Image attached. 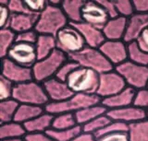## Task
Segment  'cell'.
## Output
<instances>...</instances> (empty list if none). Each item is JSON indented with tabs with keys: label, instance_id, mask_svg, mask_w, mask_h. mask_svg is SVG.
I'll return each mask as SVG.
<instances>
[{
	"label": "cell",
	"instance_id": "cell-1",
	"mask_svg": "<svg viewBox=\"0 0 148 141\" xmlns=\"http://www.w3.org/2000/svg\"><path fill=\"white\" fill-rule=\"evenodd\" d=\"M69 24L61 7L54 6L48 3L45 9L38 16L35 31L38 34L56 36L58 31Z\"/></svg>",
	"mask_w": 148,
	"mask_h": 141
},
{
	"label": "cell",
	"instance_id": "cell-2",
	"mask_svg": "<svg viewBox=\"0 0 148 141\" xmlns=\"http://www.w3.org/2000/svg\"><path fill=\"white\" fill-rule=\"evenodd\" d=\"M12 99L20 104H30L44 108L50 102L43 84L35 80L15 85Z\"/></svg>",
	"mask_w": 148,
	"mask_h": 141
},
{
	"label": "cell",
	"instance_id": "cell-3",
	"mask_svg": "<svg viewBox=\"0 0 148 141\" xmlns=\"http://www.w3.org/2000/svg\"><path fill=\"white\" fill-rule=\"evenodd\" d=\"M99 76L97 72L79 66L69 76L66 83L74 94H95L98 89Z\"/></svg>",
	"mask_w": 148,
	"mask_h": 141
},
{
	"label": "cell",
	"instance_id": "cell-4",
	"mask_svg": "<svg viewBox=\"0 0 148 141\" xmlns=\"http://www.w3.org/2000/svg\"><path fill=\"white\" fill-rule=\"evenodd\" d=\"M102 99L95 94H74L69 99L60 102H49L45 111L56 115L59 113H75L83 108L101 103Z\"/></svg>",
	"mask_w": 148,
	"mask_h": 141
},
{
	"label": "cell",
	"instance_id": "cell-5",
	"mask_svg": "<svg viewBox=\"0 0 148 141\" xmlns=\"http://www.w3.org/2000/svg\"><path fill=\"white\" fill-rule=\"evenodd\" d=\"M68 60L69 56L66 54L56 49L50 56L40 59L32 67L34 80L39 83H44L45 81L55 78L59 68Z\"/></svg>",
	"mask_w": 148,
	"mask_h": 141
},
{
	"label": "cell",
	"instance_id": "cell-6",
	"mask_svg": "<svg viewBox=\"0 0 148 141\" xmlns=\"http://www.w3.org/2000/svg\"><path fill=\"white\" fill-rule=\"evenodd\" d=\"M69 59L76 62L80 66L89 68L98 74H103L114 69L112 64L106 58L99 49L85 46L82 51L69 56Z\"/></svg>",
	"mask_w": 148,
	"mask_h": 141
},
{
	"label": "cell",
	"instance_id": "cell-7",
	"mask_svg": "<svg viewBox=\"0 0 148 141\" xmlns=\"http://www.w3.org/2000/svg\"><path fill=\"white\" fill-rule=\"evenodd\" d=\"M115 70L123 78L127 87L135 90L148 87V66L137 65L127 60L116 66Z\"/></svg>",
	"mask_w": 148,
	"mask_h": 141
},
{
	"label": "cell",
	"instance_id": "cell-8",
	"mask_svg": "<svg viewBox=\"0 0 148 141\" xmlns=\"http://www.w3.org/2000/svg\"><path fill=\"white\" fill-rule=\"evenodd\" d=\"M55 37L57 41V48L68 56L82 51L86 46L80 31L71 23L60 30Z\"/></svg>",
	"mask_w": 148,
	"mask_h": 141
},
{
	"label": "cell",
	"instance_id": "cell-9",
	"mask_svg": "<svg viewBox=\"0 0 148 141\" xmlns=\"http://www.w3.org/2000/svg\"><path fill=\"white\" fill-rule=\"evenodd\" d=\"M127 87L123 78L115 69L100 74L96 95L101 99L118 94Z\"/></svg>",
	"mask_w": 148,
	"mask_h": 141
},
{
	"label": "cell",
	"instance_id": "cell-10",
	"mask_svg": "<svg viewBox=\"0 0 148 141\" xmlns=\"http://www.w3.org/2000/svg\"><path fill=\"white\" fill-rule=\"evenodd\" d=\"M7 58L18 65L32 68L38 61L35 44L17 42L8 53Z\"/></svg>",
	"mask_w": 148,
	"mask_h": 141
},
{
	"label": "cell",
	"instance_id": "cell-11",
	"mask_svg": "<svg viewBox=\"0 0 148 141\" xmlns=\"http://www.w3.org/2000/svg\"><path fill=\"white\" fill-rule=\"evenodd\" d=\"M109 16L98 1H85L82 8V21L102 30Z\"/></svg>",
	"mask_w": 148,
	"mask_h": 141
},
{
	"label": "cell",
	"instance_id": "cell-12",
	"mask_svg": "<svg viewBox=\"0 0 148 141\" xmlns=\"http://www.w3.org/2000/svg\"><path fill=\"white\" fill-rule=\"evenodd\" d=\"M1 76L15 85L34 80L32 68L18 65L7 57L2 59Z\"/></svg>",
	"mask_w": 148,
	"mask_h": 141
},
{
	"label": "cell",
	"instance_id": "cell-13",
	"mask_svg": "<svg viewBox=\"0 0 148 141\" xmlns=\"http://www.w3.org/2000/svg\"><path fill=\"white\" fill-rule=\"evenodd\" d=\"M99 50L115 67L128 60V44L124 41L106 40Z\"/></svg>",
	"mask_w": 148,
	"mask_h": 141
},
{
	"label": "cell",
	"instance_id": "cell-14",
	"mask_svg": "<svg viewBox=\"0 0 148 141\" xmlns=\"http://www.w3.org/2000/svg\"><path fill=\"white\" fill-rule=\"evenodd\" d=\"M106 115L112 121L123 123V124L130 125L133 123L146 119L147 112L145 109H142L133 104V105L128 107L108 110L106 113Z\"/></svg>",
	"mask_w": 148,
	"mask_h": 141
},
{
	"label": "cell",
	"instance_id": "cell-15",
	"mask_svg": "<svg viewBox=\"0 0 148 141\" xmlns=\"http://www.w3.org/2000/svg\"><path fill=\"white\" fill-rule=\"evenodd\" d=\"M42 84L50 100V102H64L74 95L68 87L67 83L65 81L58 79L57 78L48 79Z\"/></svg>",
	"mask_w": 148,
	"mask_h": 141
},
{
	"label": "cell",
	"instance_id": "cell-16",
	"mask_svg": "<svg viewBox=\"0 0 148 141\" xmlns=\"http://www.w3.org/2000/svg\"><path fill=\"white\" fill-rule=\"evenodd\" d=\"M148 27V14H142V13H134L130 17L127 21L126 33H125L123 41L126 43L136 42Z\"/></svg>",
	"mask_w": 148,
	"mask_h": 141
},
{
	"label": "cell",
	"instance_id": "cell-17",
	"mask_svg": "<svg viewBox=\"0 0 148 141\" xmlns=\"http://www.w3.org/2000/svg\"><path fill=\"white\" fill-rule=\"evenodd\" d=\"M80 31L83 40H84L86 46L92 48L99 49L100 46L106 42V38L102 30L95 28L85 22H78V23H71Z\"/></svg>",
	"mask_w": 148,
	"mask_h": 141
},
{
	"label": "cell",
	"instance_id": "cell-18",
	"mask_svg": "<svg viewBox=\"0 0 148 141\" xmlns=\"http://www.w3.org/2000/svg\"><path fill=\"white\" fill-rule=\"evenodd\" d=\"M136 92L137 90L132 88L126 87L118 94H115L108 98L102 99L101 103L108 109V111L133 105Z\"/></svg>",
	"mask_w": 148,
	"mask_h": 141
},
{
	"label": "cell",
	"instance_id": "cell-19",
	"mask_svg": "<svg viewBox=\"0 0 148 141\" xmlns=\"http://www.w3.org/2000/svg\"><path fill=\"white\" fill-rule=\"evenodd\" d=\"M128 19L123 17H116L109 19L102 29L106 40L108 41H123L126 33Z\"/></svg>",
	"mask_w": 148,
	"mask_h": 141
},
{
	"label": "cell",
	"instance_id": "cell-20",
	"mask_svg": "<svg viewBox=\"0 0 148 141\" xmlns=\"http://www.w3.org/2000/svg\"><path fill=\"white\" fill-rule=\"evenodd\" d=\"M38 15L34 14H12L8 27L14 33L18 34L35 29Z\"/></svg>",
	"mask_w": 148,
	"mask_h": 141
},
{
	"label": "cell",
	"instance_id": "cell-21",
	"mask_svg": "<svg viewBox=\"0 0 148 141\" xmlns=\"http://www.w3.org/2000/svg\"><path fill=\"white\" fill-rule=\"evenodd\" d=\"M53 118V115L45 112L41 115L35 117L34 119L25 123L23 125H24L27 134L45 133V132H47L49 129L52 128Z\"/></svg>",
	"mask_w": 148,
	"mask_h": 141
},
{
	"label": "cell",
	"instance_id": "cell-22",
	"mask_svg": "<svg viewBox=\"0 0 148 141\" xmlns=\"http://www.w3.org/2000/svg\"><path fill=\"white\" fill-rule=\"evenodd\" d=\"M106 113H108V109L102 103H98L78 111L77 113H75V117L78 125L82 126L92 120L95 119V118L106 115Z\"/></svg>",
	"mask_w": 148,
	"mask_h": 141
},
{
	"label": "cell",
	"instance_id": "cell-23",
	"mask_svg": "<svg viewBox=\"0 0 148 141\" xmlns=\"http://www.w3.org/2000/svg\"><path fill=\"white\" fill-rule=\"evenodd\" d=\"M45 112L44 107L30 105V104H20L14 117V121L24 125L25 123L34 119L35 117L41 115Z\"/></svg>",
	"mask_w": 148,
	"mask_h": 141
},
{
	"label": "cell",
	"instance_id": "cell-24",
	"mask_svg": "<svg viewBox=\"0 0 148 141\" xmlns=\"http://www.w3.org/2000/svg\"><path fill=\"white\" fill-rule=\"evenodd\" d=\"M85 1L81 0H66L62 1L61 9L66 15L69 23L82 22V8Z\"/></svg>",
	"mask_w": 148,
	"mask_h": 141
},
{
	"label": "cell",
	"instance_id": "cell-25",
	"mask_svg": "<svg viewBox=\"0 0 148 141\" xmlns=\"http://www.w3.org/2000/svg\"><path fill=\"white\" fill-rule=\"evenodd\" d=\"M35 48L38 60L47 57L56 49H58L56 37L52 35L39 34L38 40L35 43Z\"/></svg>",
	"mask_w": 148,
	"mask_h": 141
},
{
	"label": "cell",
	"instance_id": "cell-26",
	"mask_svg": "<svg viewBox=\"0 0 148 141\" xmlns=\"http://www.w3.org/2000/svg\"><path fill=\"white\" fill-rule=\"evenodd\" d=\"M27 132L24 128V125L15 121L2 124L0 125V138L2 140L24 138Z\"/></svg>",
	"mask_w": 148,
	"mask_h": 141
},
{
	"label": "cell",
	"instance_id": "cell-27",
	"mask_svg": "<svg viewBox=\"0 0 148 141\" xmlns=\"http://www.w3.org/2000/svg\"><path fill=\"white\" fill-rule=\"evenodd\" d=\"M129 141H148V118L129 125Z\"/></svg>",
	"mask_w": 148,
	"mask_h": 141
},
{
	"label": "cell",
	"instance_id": "cell-28",
	"mask_svg": "<svg viewBox=\"0 0 148 141\" xmlns=\"http://www.w3.org/2000/svg\"><path fill=\"white\" fill-rule=\"evenodd\" d=\"M18 106H20V103L14 99L0 102V123L1 125L14 121V117H15Z\"/></svg>",
	"mask_w": 148,
	"mask_h": 141
},
{
	"label": "cell",
	"instance_id": "cell-29",
	"mask_svg": "<svg viewBox=\"0 0 148 141\" xmlns=\"http://www.w3.org/2000/svg\"><path fill=\"white\" fill-rule=\"evenodd\" d=\"M77 125H79L76 120L75 113H66L54 115L52 122V129L65 130L72 128V127H75Z\"/></svg>",
	"mask_w": 148,
	"mask_h": 141
},
{
	"label": "cell",
	"instance_id": "cell-30",
	"mask_svg": "<svg viewBox=\"0 0 148 141\" xmlns=\"http://www.w3.org/2000/svg\"><path fill=\"white\" fill-rule=\"evenodd\" d=\"M128 44V60L134 64L148 66V53L145 52L136 42Z\"/></svg>",
	"mask_w": 148,
	"mask_h": 141
},
{
	"label": "cell",
	"instance_id": "cell-31",
	"mask_svg": "<svg viewBox=\"0 0 148 141\" xmlns=\"http://www.w3.org/2000/svg\"><path fill=\"white\" fill-rule=\"evenodd\" d=\"M17 41V33L9 28L1 29L0 31V56L6 58L9 49Z\"/></svg>",
	"mask_w": 148,
	"mask_h": 141
},
{
	"label": "cell",
	"instance_id": "cell-32",
	"mask_svg": "<svg viewBox=\"0 0 148 141\" xmlns=\"http://www.w3.org/2000/svg\"><path fill=\"white\" fill-rule=\"evenodd\" d=\"M82 132V127L81 125H77L75 127L65 130H56L49 129L47 133L55 141H71L78 135H80Z\"/></svg>",
	"mask_w": 148,
	"mask_h": 141
},
{
	"label": "cell",
	"instance_id": "cell-33",
	"mask_svg": "<svg viewBox=\"0 0 148 141\" xmlns=\"http://www.w3.org/2000/svg\"><path fill=\"white\" fill-rule=\"evenodd\" d=\"M111 122V119L106 115V113L104 115H101L99 117L95 118V119L92 120L91 122L87 123L84 125H82V131L86 132V133H90V134H94L95 135L97 132H99L102 130L104 127L108 125Z\"/></svg>",
	"mask_w": 148,
	"mask_h": 141
},
{
	"label": "cell",
	"instance_id": "cell-34",
	"mask_svg": "<svg viewBox=\"0 0 148 141\" xmlns=\"http://www.w3.org/2000/svg\"><path fill=\"white\" fill-rule=\"evenodd\" d=\"M115 5L119 17L129 19L130 17H132L135 13L132 1H129V0H119V1H115Z\"/></svg>",
	"mask_w": 148,
	"mask_h": 141
},
{
	"label": "cell",
	"instance_id": "cell-35",
	"mask_svg": "<svg viewBox=\"0 0 148 141\" xmlns=\"http://www.w3.org/2000/svg\"><path fill=\"white\" fill-rule=\"evenodd\" d=\"M14 87L15 84L11 81L5 79L4 77H0V101H7V100L12 99Z\"/></svg>",
	"mask_w": 148,
	"mask_h": 141
},
{
	"label": "cell",
	"instance_id": "cell-36",
	"mask_svg": "<svg viewBox=\"0 0 148 141\" xmlns=\"http://www.w3.org/2000/svg\"><path fill=\"white\" fill-rule=\"evenodd\" d=\"M78 66H79V65L76 62H74V61L71 60V59H69V60L65 62L61 66V67L59 68V70L58 71V73H57V75H56L55 78H57L58 79L66 82V80L69 78V76L71 75Z\"/></svg>",
	"mask_w": 148,
	"mask_h": 141
},
{
	"label": "cell",
	"instance_id": "cell-37",
	"mask_svg": "<svg viewBox=\"0 0 148 141\" xmlns=\"http://www.w3.org/2000/svg\"><path fill=\"white\" fill-rule=\"evenodd\" d=\"M96 141H129L128 131H119L95 136Z\"/></svg>",
	"mask_w": 148,
	"mask_h": 141
},
{
	"label": "cell",
	"instance_id": "cell-38",
	"mask_svg": "<svg viewBox=\"0 0 148 141\" xmlns=\"http://www.w3.org/2000/svg\"><path fill=\"white\" fill-rule=\"evenodd\" d=\"M128 130H129L128 125L111 120V122L108 125H106L103 129L100 130L99 132H97L95 136H98L108 134V133H113V132H119V131H128Z\"/></svg>",
	"mask_w": 148,
	"mask_h": 141
},
{
	"label": "cell",
	"instance_id": "cell-39",
	"mask_svg": "<svg viewBox=\"0 0 148 141\" xmlns=\"http://www.w3.org/2000/svg\"><path fill=\"white\" fill-rule=\"evenodd\" d=\"M24 2L26 4L28 9L32 14L38 16L48 6V1H44V0H24Z\"/></svg>",
	"mask_w": 148,
	"mask_h": 141
},
{
	"label": "cell",
	"instance_id": "cell-40",
	"mask_svg": "<svg viewBox=\"0 0 148 141\" xmlns=\"http://www.w3.org/2000/svg\"><path fill=\"white\" fill-rule=\"evenodd\" d=\"M8 7L12 14H32L28 9L25 2L21 0H9Z\"/></svg>",
	"mask_w": 148,
	"mask_h": 141
},
{
	"label": "cell",
	"instance_id": "cell-41",
	"mask_svg": "<svg viewBox=\"0 0 148 141\" xmlns=\"http://www.w3.org/2000/svg\"><path fill=\"white\" fill-rule=\"evenodd\" d=\"M133 104L145 110H148V88L137 90Z\"/></svg>",
	"mask_w": 148,
	"mask_h": 141
},
{
	"label": "cell",
	"instance_id": "cell-42",
	"mask_svg": "<svg viewBox=\"0 0 148 141\" xmlns=\"http://www.w3.org/2000/svg\"><path fill=\"white\" fill-rule=\"evenodd\" d=\"M38 36L39 34L37 33V31L35 30L28 31H25V33L17 34V42L35 44L37 40H38Z\"/></svg>",
	"mask_w": 148,
	"mask_h": 141
},
{
	"label": "cell",
	"instance_id": "cell-43",
	"mask_svg": "<svg viewBox=\"0 0 148 141\" xmlns=\"http://www.w3.org/2000/svg\"><path fill=\"white\" fill-rule=\"evenodd\" d=\"M98 2L100 3V5L104 7L105 11L108 13V15L109 16L110 19L119 17L117 8H116V5H115V1H110V0H99Z\"/></svg>",
	"mask_w": 148,
	"mask_h": 141
},
{
	"label": "cell",
	"instance_id": "cell-44",
	"mask_svg": "<svg viewBox=\"0 0 148 141\" xmlns=\"http://www.w3.org/2000/svg\"><path fill=\"white\" fill-rule=\"evenodd\" d=\"M12 13L7 6L0 5V26L1 29H6L8 27Z\"/></svg>",
	"mask_w": 148,
	"mask_h": 141
},
{
	"label": "cell",
	"instance_id": "cell-45",
	"mask_svg": "<svg viewBox=\"0 0 148 141\" xmlns=\"http://www.w3.org/2000/svg\"><path fill=\"white\" fill-rule=\"evenodd\" d=\"M24 138L26 141H55L46 132H45V133L26 134Z\"/></svg>",
	"mask_w": 148,
	"mask_h": 141
},
{
	"label": "cell",
	"instance_id": "cell-46",
	"mask_svg": "<svg viewBox=\"0 0 148 141\" xmlns=\"http://www.w3.org/2000/svg\"><path fill=\"white\" fill-rule=\"evenodd\" d=\"M132 3L135 13L148 14V0H135Z\"/></svg>",
	"mask_w": 148,
	"mask_h": 141
},
{
	"label": "cell",
	"instance_id": "cell-47",
	"mask_svg": "<svg viewBox=\"0 0 148 141\" xmlns=\"http://www.w3.org/2000/svg\"><path fill=\"white\" fill-rule=\"evenodd\" d=\"M136 43L143 51L148 53V27L143 31V33L140 35L136 41Z\"/></svg>",
	"mask_w": 148,
	"mask_h": 141
},
{
	"label": "cell",
	"instance_id": "cell-48",
	"mask_svg": "<svg viewBox=\"0 0 148 141\" xmlns=\"http://www.w3.org/2000/svg\"><path fill=\"white\" fill-rule=\"evenodd\" d=\"M71 141H96L95 136L94 134L86 133V132H82L80 135H78L74 139Z\"/></svg>",
	"mask_w": 148,
	"mask_h": 141
},
{
	"label": "cell",
	"instance_id": "cell-49",
	"mask_svg": "<svg viewBox=\"0 0 148 141\" xmlns=\"http://www.w3.org/2000/svg\"><path fill=\"white\" fill-rule=\"evenodd\" d=\"M2 141H26L24 138H10V139H5Z\"/></svg>",
	"mask_w": 148,
	"mask_h": 141
},
{
	"label": "cell",
	"instance_id": "cell-50",
	"mask_svg": "<svg viewBox=\"0 0 148 141\" xmlns=\"http://www.w3.org/2000/svg\"><path fill=\"white\" fill-rule=\"evenodd\" d=\"M146 112H147V118H148V110H146Z\"/></svg>",
	"mask_w": 148,
	"mask_h": 141
},
{
	"label": "cell",
	"instance_id": "cell-51",
	"mask_svg": "<svg viewBox=\"0 0 148 141\" xmlns=\"http://www.w3.org/2000/svg\"><path fill=\"white\" fill-rule=\"evenodd\" d=\"M147 88H148V87H147Z\"/></svg>",
	"mask_w": 148,
	"mask_h": 141
}]
</instances>
